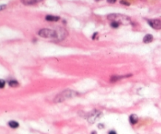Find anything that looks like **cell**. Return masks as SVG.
Here are the masks:
<instances>
[{"label": "cell", "instance_id": "6da1fadb", "mask_svg": "<svg viewBox=\"0 0 161 134\" xmlns=\"http://www.w3.org/2000/svg\"><path fill=\"white\" fill-rule=\"evenodd\" d=\"M108 19L112 21H116L119 23L120 24L127 25L131 23L130 18L129 16L123 15V14H118V13H112L108 16Z\"/></svg>", "mask_w": 161, "mask_h": 134}, {"label": "cell", "instance_id": "7a4b0ae2", "mask_svg": "<svg viewBox=\"0 0 161 134\" xmlns=\"http://www.w3.org/2000/svg\"><path fill=\"white\" fill-rule=\"evenodd\" d=\"M76 96H77V93L76 91L71 90V89H67V90L61 92L57 96H56V97L54 99V102L56 103L63 102V101L66 100L68 99L72 98Z\"/></svg>", "mask_w": 161, "mask_h": 134}, {"label": "cell", "instance_id": "3957f363", "mask_svg": "<svg viewBox=\"0 0 161 134\" xmlns=\"http://www.w3.org/2000/svg\"><path fill=\"white\" fill-rule=\"evenodd\" d=\"M39 35L42 38L46 39H58V32L57 31L49 29V28H43L39 32Z\"/></svg>", "mask_w": 161, "mask_h": 134}, {"label": "cell", "instance_id": "277c9868", "mask_svg": "<svg viewBox=\"0 0 161 134\" xmlns=\"http://www.w3.org/2000/svg\"><path fill=\"white\" fill-rule=\"evenodd\" d=\"M101 115H102V114L101 111L94 110H93L92 112L89 113V114H88V116H87V121L91 124L94 123L95 122H97V120L101 117Z\"/></svg>", "mask_w": 161, "mask_h": 134}, {"label": "cell", "instance_id": "5b68a950", "mask_svg": "<svg viewBox=\"0 0 161 134\" xmlns=\"http://www.w3.org/2000/svg\"><path fill=\"white\" fill-rule=\"evenodd\" d=\"M149 25L154 29L159 30L161 29V20H158V19H153V20H149Z\"/></svg>", "mask_w": 161, "mask_h": 134}, {"label": "cell", "instance_id": "8992f818", "mask_svg": "<svg viewBox=\"0 0 161 134\" xmlns=\"http://www.w3.org/2000/svg\"><path fill=\"white\" fill-rule=\"evenodd\" d=\"M21 2L24 5H26V6H31V5H35L38 2L43 1V0H20Z\"/></svg>", "mask_w": 161, "mask_h": 134}, {"label": "cell", "instance_id": "52a82bcc", "mask_svg": "<svg viewBox=\"0 0 161 134\" xmlns=\"http://www.w3.org/2000/svg\"><path fill=\"white\" fill-rule=\"evenodd\" d=\"M132 75H122V76H118V75H113V76L111 77L110 79V81L112 82H115L116 81H118V80H120L121 79H123V78H127V77H130Z\"/></svg>", "mask_w": 161, "mask_h": 134}, {"label": "cell", "instance_id": "ba28073f", "mask_svg": "<svg viewBox=\"0 0 161 134\" xmlns=\"http://www.w3.org/2000/svg\"><path fill=\"white\" fill-rule=\"evenodd\" d=\"M153 35H150V34H148V35H146L144 37L143 42H145V43H149V42H153Z\"/></svg>", "mask_w": 161, "mask_h": 134}, {"label": "cell", "instance_id": "9c48e42d", "mask_svg": "<svg viewBox=\"0 0 161 134\" xmlns=\"http://www.w3.org/2000/svg\"><path fill=\"white\" fill-rule=\"evenodd\" d=\"M130 122L132 125H135L138 121V117L137 116L136 114H131L130 116Z\"/></svg>", "mask_w": 161, "mask_h": 134}, {"label": "cell", "instance_id": "30bf717a", "mask_svg": "<svg viewBox=\"0 0 161 134\" xmlns=\"http://www.w3.org/2000/svg\"><path fill=\"white\" fill-rule=\"evenodd\" d=\"M60 17L59 16H56L53 15H47L46 16V20L48 21H57L59 20Z\"/></svg>", "mask_w": 161, "mask_h": 134}, {"label": "cell", "instance_id": "8fae6325", "mask_svg": "<svg viewBox=\"0 0 161 134\" xmlns=\"http://www.w3.org/2000/svg\"><path fill=\"white\" fill-rule=\"evenodd\" d=\"M8 125L10 126V127H11L13 129H17V127H19V123L16 121H10Z\"/></svg>", "mask_w": 161, "mask_h": 134}, {"label": "cell", "instance_id": "7c38bea8", "mask_svg": "<svg viewBox=\"0 0 161 134\" xmlns=\"http://www.w3.org/2000/svg\"><path fill=\"white\" fill-rule=\"evenodd\" d=\"M9 86L14 88V87H17L19 86V83L17 80H10V81H9Z\"/></svg>", "mask_w": 161, "mask_h": 134}, {"label": "cell", "instance_id": "4fadbf2b", "mask_svg": "<svg viewBox=\"0 0 161 134\" xmlns=\"http://www.w3.org/2000/svg\"><path fill=\"white\" fill-rule=\"evenodd\" d=\"M119 26H120V24L117 23V22H116V21H113V22L111 23V27H113L114 28H118Z\"/></svg>", "mask_w": 161, "mask_h": 134}, {"label": "cell", "instance_id": "5bb4252c", "mask_svg": "<svg viewBox=\"0 0 161 134\" xmlns=\"http://www.w3.org/2000/svg\"><path fill=\"white\" fill-rule=\"evenodd\" d=\"M5 84H6V82L4 81V80H3V79L0 80V87H1L2 89L4 88V86H5Z\"/></svg>", "mask_w": 161, "mask_h": 134}, {"label": "cell", "instance_id": "9a60e30c", "mask_svg": "<svg viewBox=\"0 0 161 134\" xmlns=\"http://www.w3.org/2000/svg\"><path fill=\"white\" fill-rule=\"evenodd\" d=\"M121 3L123 4V5H127V6H129V5H130L129 2H126V1H123V0H122V1H121Z\"/></svg>", "mask_w": 161, "mask_h": 134}, {"label": "cell", "instance_id": "2e32d148", "mask_svg": "<svg viewBox=\"0 0 161 134\" xmlns=\"http://www.w3.org/2000/svg\"><path fill=\"white\" fill-rule=\"evenodd\" d=\"M6 8V5H2L1 7H0V10H3L4 9Z\"/></svg>", "mask_w": 161, "mask_h": 134}, {"label": "cell", "instance_id": "e0dca14e", "mask_svg": "<svg viewBox=\"0 0 161 134\" xmlns=\"http://www.w3.org/2000/svg\"><path fill=\"white\" fill-rule=\"evenodd\" d=\"M109 134H116V131L111 130V131H109Z\"/></svg>", "mask_w": 161, "mask_h": 134}, {"label": "cell", "instance_id": "ac0fdd59", "mask_svg": "<svg viewBox=\"0 0 161 134\" xmlns=\"http://www.w3.org/2000/svg\"><path fill=\"white\" fill-rule=\"evenodd\" d=\"M107 1H108L109 3H114V2H116V0H107Z\"/></svg>", "mask_w": 161, "mask_h": 134}, {"label": "cell", "instance_id": "d6986e66", "mask_svg": "<svg viewBox=\"0 0 161 134\" xmlns=\"http://www.w3.org/2000/svg\"><path fill=\"white\" fill-rule=\"evenodd\" d=\"M97 32H96V33H94V34L93 35V37H92V39H96V36H97Z\"/></svg>", "mask_w": 161, "mask_h": 134}, {"label": "cell", "instance_id": "ffe728a7", "mask_svg": "<svg viewBox=\"0 0 161 134\" xmlns=\"http://www.w3.org/2000/svg\"><path fill=\"white\" fill-rule=\"evenodd\" d=\"M103 127H104V126H103V125H101V124H99L98 125V128H103Z\"/></svg>", "mask_w": 161, "mask_h": 134}, {"label": "cell", "instance_id": "44dd1931", "mask_svg": "<svg viewBox=\"0 0 161 134\" xmlns=\"http://www.w3.org/2000/svg\"><path fill=\"white\" fill-rule=\"evenodd\" d=\"M91 134H97V133H96V132L94 131V132H92V133H91Z\"/></svg>", "mask_w": 161, "mask_h": 134}, {"label": "cell", "instance_id": "7402d4cb", "mask_svg": "<svg viewBox=\"0 0 161 134\" xmlns=\"http://www.w3.org/2000/svg\"><path fill=\"white\" fill-rule=\"evenodd\" d=\"M96 1H100V0H96Z\"/></svg>", "mask_w": 161, "mask_h": 134}]
</instances>
